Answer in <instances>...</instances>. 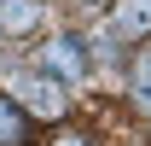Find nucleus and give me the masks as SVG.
Masks as SVG:
<instances>
[{"instance_id":"1","label":"nucleus","mask_w":151,"mask_h":146,"mask_svg":"<svg viewBox=\"0 0 151 146\" xmlns=\"http://www.w3.org/2000/svg\"><path fill=\"white\" fill-rule=\"evenodd\" d=\"M35 70H47L52 82H81V76H87V53H81L76 35H52L47 47H41V64H35Z\"/></svg>"},{"instance_id":"2","label":"nucleus","mask_w":151,"mask_h":146,"mask_svg":"<svg viewBox=\"0 0 151 146\" xmlns=\"http://www.w3.org/2000/svg\"><path fill=\"white\" fill-rule=\"evenodd\" d=\"M12 93H18V105H29L35 117H64V88H58L47 70H23L18 82H12Z\"/></svg>"},{"instance_id":"3","label":"nucleus","mask_w":151,"mask_h":146,"mask_svg":"<svg viewBox=\"0 0 151 146\" xmlns=\"http://www.w3.org/2000/svg\"><path fill=\"white\" fill-rule=\"evenodd\" d=\"M151 29V0H116V18H111V35L128 41V35H145Z\"/></svg>"},{"instance_id":"4","label":"nucleus","mask_w":151,"mask_h":146,"mask_svg":"<svg viewBox=\"0 0 151 146\" xmlns=\"http://www.w3.org/2000/svg\"><path fill=\"white\" fill-rule=\"evenodd\" d=\"M0 146H29V111L12 93H0Z\"/></svg>"},{"instance_id":"5","label":"nucleus","mask_w":151,"mask_h":146,"mask_svg":"<svg viewBox=\"0 0 151 146\" xmlns=\"http://www.w3.org/2000/svg\"><path fill=\"white\" fill-rule=\"evenodd\" d=\"M35 23H41V6H35V0H0V29L18 35V29H35Z\"/></svg>"},{"instance_id":"6","label":"nucleus","mask_w":151,"mask_h":146,"mask_svg":"<svg viewBox=\"0 0 151 146\" xmlns=\"http://www.w3.org/2000/svg\"><path fill=\"white\" fill-rule=\"evenodd\" d=\"M134 105H139V111H151V53L134 64Z\"/></svg>"},{"instance_id":"7","label":"nucleus","mask_w":151,"mask_h":146,"mask_svg":"<svg viewBox=\"0 0 151 146\" xmlns=\"http://www.w3.org/2000/svg\"><path fill=\"white\" fill-rule=\"evenodd\" d=\"M47 146H93L87 134H58V140H47Z\"/></svg>"}]
</instances>
